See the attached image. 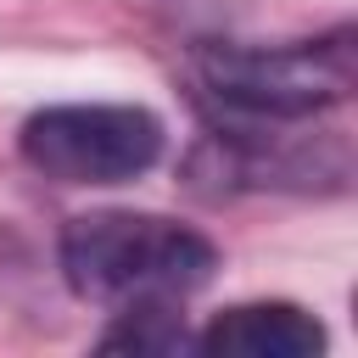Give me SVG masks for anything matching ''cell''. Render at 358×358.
Wrapping results in <instances>:
<instances>
[{
  "label": "cell",
  "mask_w": 358,
  "mask_h": 358,
  "mask_svg": "<svg viewBox=\"0 0 358 358\" xmlns=\"http://www.w3.org/2000/svg\"><path fill=\"white\" fill-rule=\"evenodd\" d=\"M201 352H213V358H319L324 330L296 302H241L201 330Z\"/></svg>",
  "instance_id": "cell-4"
},
{
  "label": "cell",
  "mask_w": 358,
  "mask_h": 358,
  "mask_svg": "<svg viewBox=\"0 0 358 358\" xmlns=\"http://www.w3.org/2000/svg\"><path fill=\"white\" fill-rule=\"evenodd\" d=\"M62 268L67 285L90 302L145 308L201 291L218 268V252L207 235L157 213H90L67 224Z\"/></svg>",
  "instance_id": "cell-1"
},
{
  "label": "cell",
  "mask_w": 358,
  "mask_h": 358,
  "mask_svg": "<svg viewBox=\"0 0 358 358\" xmlns=\"http://www.w3.org/2000/svg\"><path fill=\"white\" fill-rule=\"evenodd\" d=\"M201 73L218 101L268 117H302L352 90V56L341 39L291 50H201Z\"/></svg>",
  "instance_id": "cell-3"
},
{
  "label": "cell",
  "mask_w": 358,
  "mask_h": 358,
  "mask_svg": "<svg viewBox=\"0 0 358 358\" xmlns=\"http://www.w3.org/2000/svg\"><path fill=\"white\" fill-rule=\"evenodd\" d=\"M22 157L56 185H123L162 157L145 106H45L22 123Z\"/></svg>",
  "instance_id": "cell-2"
}]
</instances>
